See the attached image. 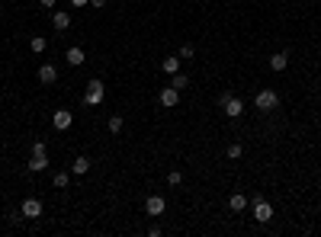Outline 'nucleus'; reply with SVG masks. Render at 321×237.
Listing matches in <instances>:
<instances>
[{
  "instance_id": "nucleus-21",
  "label": "nucleus",
  "mask_w": 321,
  "mask_h": 237,
  "mask_svg": "<svg viewBox=\"0 0 321 237\" xmlns=\"http://www.w3.org/2000/svg\"><path fill=\"white\" fill-rule=\"evenodd\" d=\"M193 55H196V48H193V45H189V42H186V45L180 48V61H189Z\"/></svg>"
},
{
  "instance_id": "nucleus-18",
  "label": "nucleus",
  "mask_w": 321,
  "mask_h": 237,
  "mask_svg": "<svg viewBox=\"0 0 321 237\" xmlns=\"http://www.w3.org/2000/svg\"><path fill=\"white\" fill-rule=\"evenodd\" d=\"M51 183H55V189H68V183H71V173L58 170V173H55V180H51Z\"/></svg>"
},
{
  "instance_id": "nucleus-4",
  "label": "nucleus",
  "mask_w": 321,
  "mask_h": 237,
  "mask_svg": "<svg viewBox=\"0 0 321 237\" xmlns=\"http://www.w3.org/2000/svg\"><path fill=\"white\" fill-rule=\"evenodd\" d=\"M164 208H167V202H164V196H148V199H145V215H151V218H161V215H164Z\"/></svg>"
},
{
  "instance_id": "nucleus-8",
  "label": "nucleus",
  "mask_w": 321,
  "mask_h": 237,
  "mask_svg": "<svg viewBox=\"0 0 321 237\" xmlns=\"http://www.w3.org/2000/svg\"><path fill=\"white\" fill-rule=\"evenodd\" d=\"M71 122H74V116L68 109H58L55 116H51V125H55L58 131H68V128H71Z\"/></svg>"
},
{
  "instance_id": "nucleus-20",
  "label": "nucleus",
  "mask_w": 321,
  "mask_h": 237,
  "mask_svg": "<svg viewBox=\"0 0 321 237\" xmlns=\"http://www.w3.org/2000/svg\"><path fill=\"white\" fill-rule=\"evenodd\" d=\"M170 87H177V90H183V87H186V74H170Z\"/></svg>"
},
{
  "instance_id": "nucleus-28",
  "label": "nucleus",
  "mask_w": 321,
  "mask_h": 237,
  "mask_svg": "<svg viewBox=\"0 0 321 237\" xmlns=\"http://www.w3.org/2000/svg\"><path fill=\"white\" fill-rule=\"evenodd\" d=\"M0 20H4V10H0Z\"/></svg>"
},
{
  "instance_id": "nucleus-16",
  "label": "nucleus",
  "mask_w": 321,
  "mask_h": 237,
  "mask_svg": "<svg viewBox=\"0 0 321 237\" xmlns=\"http://www.w3.org/2000/svg\"><path fill=\"white\" fill-rule=\"evenodd\" d=\"M87 170H90V161H87V157H77V161L71 164V173H77V177H84Z\"/></svg>"
},
{
  "instance_id": "nucleus-2",
  "label": "nucleus",
  "mask_w": 321,
  "mask_h": 237,
  "mask_svg": "<svg viewBox=\"0 0 321 237\" xmlns=\"http://www.w3.org/2000/svg\"><path fill=\"white\" fill-rule=\"evenodd\" d=\"M103 96H106V87H103V81H97V77H93V81L87 84V96H84V103H87V106H100Z\"/></svg>"
},
{
  "instance_id": "nucleus-25",
  "label": "nucleus",
  "mask_w": 321,
  "mask_h": 237,
  "mask_svg": "<svg viewBox=\"0 0 321 237\" xmlns=\"http://www.w3.org/2000/svg\"><path fill=\"white\" fill-rule=\"evenodd\" d=\"M39 4H42V7H48V10H55V7H58V0H39Z\"/></svg>"
},
{
  "instance_id": "nucleus-23",
  "label": "nucleus",
  "mask_w": 321,
  "mask_h": 237,
  "mask_svg": "<svg viewBox=\"0 0 321 237\" xmlns=\"http://www.w3.org/2000/svg\"><path fill=\"white\" fill-rule=\"evenodd\" d=\"M167 183H170V186H180V183H183V177L173 170V173H167Z\"/></svg>"
},
{
  "instance_id": "nucleus-27",
  "label": "nucleus",
  "mask_w": 321,
  "mask_h": 237,
  "mask_svg": "<svg viewBox=\"0 0 321 237\" xmlns=\"http://www.w3.org/2000/svg\"><path fill=\"white\" fill-rule=\"evenodd\" d=\"M90 0H71V7H87Z\"/></svg>"
},
{
  "instance_id": "nucleus-22",
  "label": "nucleus",
  "mask_w": 321,
  "mask_h": 237,
  "mask_svg": "<svg viewBox=\"0 0 321 237\" xmlns=\"http://www.w3.org/2000/svg\"><path fill=\"white\" fill-rule=\"evenodd\" d=\"M241 154H244V147H241V144H228V157H231V161H238Z\"/></svg>"
},
{
  "instance_id": "nucleus-1",
  "label": "nucleus",
  "mask_w": 321,
  "mask_h": 237,
  "mask_svg": "<svg viewBox=\"0 0 321 237\" xmlns=\"http://www.w3.org/2000/svg\"><path fill=\"white\" fill-rule=\"evenodd\" d=\"M254 106H257L260 112H273L276 106H280V96H276V90H260V93L254 96Z\"/></svg>"
},
{
  "instance_id": "nucleus-9",
  "label": "nucleus",
  "mask_w": 321,
  "mask_h": 237,
  "mask_svg": "<svg viewBox=\"0 0 321 237\" xmlns=\"http://www.w3.org/2000/svg\"><path fill=\"white\" fill-rule=\"evenodd\" d=\"M222 112H225V116H228V119H238L241 112H244V103H241L238 96H231V100H228V103H225V106H222Z\"/></svg>"
},
{
  "instance_id": "nucleus-6",
  "label": "nucleus",
  "mask_w": 321,
  "mask_h": 237,
  "mask_svg": "<svg viewBox=\"0 0 321 237\" xmlns=\"http://www.w3.org/2000/svg\"><path fill=\"white\" fill-rule=\"evenodd\" d=\"M158 100H161V106H164V109H173V106L180 103V90H177V87H164Z\"/></svg>"
},
{
  "instance_id": "nucleus-14",
  "label": "nucleus",
  "mask_w": 321,
  "mask_h": 237,
  "mask_svg": "<svg viewBox=\"0 0 321 237\" xmlns=\"http://www.w3.org/2000/svg\"><path fill=\"white\" fill-rule=\"evenodd\" d=\"M228 208H231V212H244V208H247V199L241 196V192H235V196L228 199Z\"/></svg>"
},
{
  "instance_id": "nucleus-19",
  "label": "nucleus",
  "mask_w": 321,
  "mask_h": 237,
  "mask_svg": "<svg viewBox=\"0 0 321 237\" xmlns=\"http://www.w3.org/2000/svg\"><path fill=\"white\" fill-rule=\"evenodd\" d=\"M122 131V116H109V135H119Z\"/></svg>"
},
{
  "instance_id": "nucleus-17",
  "label": "nucleus",
  "mask_w": 321,
  "mask_h": 237,
  "mask_svg": "<svg viewBox=\"0 0 321 237\" xmlns=\"http://www.w3.org/2000/svg\"><path fill=\"white\" fill-rule=\"evenodd\" d=\"M29 48H32V55H42V51L48 48V42L42 39V36H32V39H29Z\"/></svg>"
},
{
  "instance_id": "nucleus-15",
  "label": "nucleus",
  "mask_w": 321,
  "mask_h": 237,
  "mask_svg": "<svg viewBox=\"0 0 321 237\" xmlns=\"http://www.w3.org/2000/svg\"><path fill=\"white\" fill-rule=\"evenodd\" d=\"M161 67H164V74H177V71H180V58H173V55H170V58H164V61H161Z\"/></svg>"
},
{
  "instance_id": "nucleus-13",
  "label": "nucleus",
  "mask_w": 321,
  "mask_h": 237,
  "mask_svg": "<svg viewBox=\"0 0 321 237\" xmlns=\"http://www.w3.org/2000/svg\"><path fill=\"white\" fill-rule=\"evenodd\" d=\"M45 167H48V157H45V154H32V157H29V170H32V173H42Z\"/></svg>"
},
{
  "instance_id": "nucleus-10",
  "label": "nucleus",
  "mask_w": 321,
  "mask_h": 237,
  "mask_svg": "<svg viewBox=\"0 0 321 237\" xmlns=\"http://www.w3.org/2000/svg\"><path fill=\"white\" fill-rule=\"evenodd\" d=\"M270 67H273V71H286V67H289V55H286V51L270 55Z\"/></svg>"
},
{
  "instance_id": "nucleus-24",
  "label": "nucleus",
  "mask_w": 321,
  "mask_h": 237,
  "mask_svg": "<svg viewBox=\"0 0 321 237\" xmlns=\"http://www.w3.org/2000/svg\"><path fill=\"white\" fill-rule=\"evenodd\" d=\"M32 154H45V141H32Z\"/></svg>"
},
{
  "instance_id": "nucleus-26",
  "label": "nucleus",
  "mask_w": 321,
  "mask_h": 237,
  "mask_svg": "<svg viewBox=\"0 0 321 237\" xmlns=\"http://www.w3.org/2000/svg\"><path fill=\"white\" fill-rule=\"evenodd\" d=\"M90 7H97V10H100V7H106V0H90Z\"/></svg>"
},
{
  "instance_id": "nucleus-12",
  "label": "nucleus",
  "mask_w": 321,
  "mask_h": 237,
  "mask_svg": "<svg viewBox=\"0 0 321 237\" xmlns=\"http://www.w3.org/2000/svg\"><path fill=\"white\" fill-rule=\"evenodd\" d=\"M65 61H68V64H71V67H81L84 64V48H68V55H65Z\"/></svg>"
},
{
  "instance_id": "nucleus-11",
  "label": "nucleus",
  "mask_w": 321,
  "mask_h": 237,
  "mask_svg": "<svg viewBox=\"0 0 321 237\" xmlns=\"http://www.w3.org/2000/svg\"><path fill=\"white\" fill-rule=\"evenodd\" d=\"M55 81H58V71L51 64H42L39 67V84H55Z\"/></svg>"
},
{
  "instance_id": "nucleus-5",
  "label": "nucleus",
  "mask_w": 321,
  "mask_h": 237,
  "mask_svg": "<svg viewBox=\"0 0 321 237\" xmlns=\"http://www.w3.org/2000/svg\"><path fill=\"white\" fill-rule=\"evenodd\" d=\"M254 218H257L260 224L273 221V205H270V202H264V199H254Z\"/></svg>"
},
{
  "instance_id": "nucleus-3",
  "label": "nucleus",
  "mask_w": 321,
  "mask_h": 237,
  "mask_svg": "<svg viewBox=\"0 0 321 237\" xmlns=\"http://www.w3.org/2000/svg\"><path fill=\"white\" fill-rule=\"evenodd\" d=\"M20 212H23V218H29V221H36V218H42V202L29 196V199H23Z\"/></svg>"
},
{
  "instance_id": "nucleus-7",
  "label": "nucleus",
  "mask_w": 321,
  "mask_h": 237,
  "mask_svg": "<svg viewBox=\"0 0 321 237\" xmlns=\"http://www.w3.org/2000/svg\"><path fill=\"white\" fill-rule=\"evenodd\" d=\"M51 26H55V32L71 29V13H68V10H55V13H51Z\"/></svg>"
}]
</instances>
